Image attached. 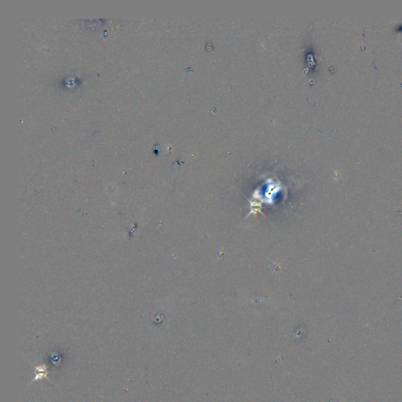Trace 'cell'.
Here are the masks:
<instances>
[{
  "label": "cell",
  "mask_w": 402,
  "mask_h": 402,
  "mask_svg": "<svg viewBox=\"0 0 402 402\" xmlns=\"http://www.w3.org/2000/svg\"><path fill=\"white\" fill-rule=\"evenodd\" d=\"M46 370L45 366H39L36 368V376L35 380H39L42 378L46 377Z\"/></svg>",
  "instance_id": "obj_1"
}]
</instances>
